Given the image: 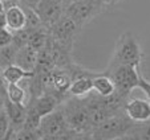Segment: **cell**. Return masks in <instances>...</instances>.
<instances>
[{
  "label": "cell",
  "mask_w": 150,
  "mask_h": 140,
  "mask_svg": "<svg viewBox=\"0 0 150 140\" xmlns=\"http://www.w3.org/2000/svg\"><path fill=\"white\" fill-rule=\"evenodd\" d=\"M69 128L77 135L79 139H89L92 131L89 108L84 98L67 97L60 104Z\"/></svg>",
  "instance_id": "6da1fadb"
},
{
  "label": "cell",
  "mask_w": 150,
  "mask_h": 140,
  "mask_svg": "<svg viewBox=\"0 0 150 140\" xmlns=\"http://www.w3.org/2000/svg\"><path fill=\"white\" fill-rule=\"evenodd\" d=\"M142 58H144V52L141 49L138 37L133 32H124L116 42L108 67L130 65L139 69Z\"/></svg>",
  "instance_id": "7a4b0ae2"
},
{
  "label": "cell",
  "mask_w": 150,
  "mask_h": 140,
  "mask_svg": "<svg viewBox=\"0 0 150 140\" xmlns=\"http://www.w3.org/2000/svg\"><path fill=\"white\" fill-rule=\"evenodd\" d=\"M136 123L126 116L125 111L110 115L104 122L93 127L89 139L98 140H113V139H127Z\"/></svg>",
  "instance_id": "3957f363"
},
{
  "label": "cell",
  "mask_w": 150,
  "mask_h": 140,
  "mask_svg": "<svg viewBox=\"0 0 150 140\" xmlns=\"http://www.w3.org/2000/svg\"><path fill=\"white\" fill-rule=\"evenodd\" d=\"M41 139L44 140H62V139H79L77 135L69 128L65 120L61 107H57L52 112L41 118L39 127Z\"/></svg>",
  "instance_id": "277c9868"
},
{
  "label": "cell",
  "mask_w": 150,
  "mask_h": 140,
  "mask_svg": "<svg viewBox=\"0 0 150 140\" xmlns=\"http://www.w3.org/2000/svg\"><path fill=\"white\" fill-rule=\"evenodd\" d=\"M106 9L108 6L102 0H77L64 8V13L71 17L79 27L84 28Z\"/></svg>",
  "instance_id": "5b68a950"
},
{
  "label": "cell",
  "mask_w": 150,
  "mask_h": 140,
  "mask_svg": "<svg viewBox=\"0 0 150 140\" xmlns=\"http://www.w3.org/2000/svg\"><path fill=\"white\" fill-rule=\"evenodd\" d=\"M105 73L112 78L116 91L125 97H130L132 91L138 89V81L141 73L139 69L130 65H120L114 67H106Z\"/></svg>",
  "instance_id": "8992f818"
},
{
  "label": "cell",
  "mask_w": 150,
  "mask_h": 140,
  "mask_svg": "<svg viewBox=\"0 0 150 140\" xmlns=\"http://www.w3.org/2000/svg\"><path fill=\"white\" fill-rule=\"evenodd\" d=\"M81 29V27H79L71 17L64 13L56 22H53L48 28V33L49 37L54 40L57 44L73 52L74 42H76Z\"/></svg>",
  "instance_id": "52a82bcc"
},
{
  "label": "cell",
  "mask_w": 150,
  "mask_h": 140,
  "mask_svg": "<svg viewBox=\"0 0 150 140\" xmlns=\"http://www.w3.org/2000/svg\"><path fill=\"white\" fill-rule=\"evenodd\" d=\"M35 9L47 29L64 15L62 0H40Z\"/></svg>",
  "instance_id": "ba28073f"
},
{
  "label": "cell",
  "mask_w": 150,
  "mask_h": 140,
  "mask_svg": "<svg viewBox=\"0 0 150 140\" xmlns=\"http://www.w3.org/2000/svg\"><path fill=\"white\" fill-rule=\"evenodd\" d=\"M4 110H6L9 119V130L6 139H15L16 134L24 126V120H25V115H27V106L13 103V102L6 99Z\"/></svg>",
  "instance_id": "9c48e42d"
},
{
  "label": "cell",
  "mask_w": 150,
  "mask_h": 140,
  "mask_svg": "<svg viewBox=\"0 0 150 140\" xmlns=\"http://www.w3.org/2000/svg\"><path fill=\"white\" fill-rule=\"evenodd\" d=\"M126 116L134 123H144L150 119V102L146 99H127L124 106Z\"/></svg>",
  "instance_id": "30bf717a"
},
{
  "label": "cell",
  "mask_w": 150,
  "mask_h": 140,
  "mask_svg": "<svg viewBox=\"0 0 150 140\" xmlns=\"http://www.w3.org/2000/svg\"><path fill=\"white\" fill-rule=\"evenodd\" d=\"M62 101H64V99L60 98L56 94H53V92L45 91V92H42L40 97H37V98L31 99L28 103L33 106V108L39 112V115L42 118V116H45L47 114H49V112H52L53 110H56L57 107L62 103Z\"/></svg>",
  "instance_id": "8fae6325"
},
{
  "label": "cell",
  "mask_w": 150,
  "mask_h": 140,
  "mask_svg": "<svg viewBox=\"0 0 150 140\" xmlns=\"http://www.w3.org/2000/svg\"><path fill=\"white\" fill-rule=\"evenodd\" d=\"M6 19H7V28L11 32H16L25 28V22H27L25 12H24V8L20 4L6 8Z\"/></svg>",
  "instance_id": "7c38bea8"
},
{
  "label": "cell",
  "mask_w": 150,
  "mask_h": 140,
  "mask_svg": "<svg viewBox=\"0 0 150 140\" xmlns=\"http://www.w3.org/2000/svg\"><path fill=\"white\" fill-rule=\"evenodd\" d=\"M93 77L94 76H82V77L74 78L68 89V95L77 97V98H84L88 94H91L93 91V81H92Z\"/></svg>",
  "instance_id": "4fadbf2b"
},
{
  "label": "cell",
  "mask_w": 150,
  "mask_h": 140,
  "mask_svg": "<svg viewBox=\"0 0 150 140\" xmlns=\"http://www.w3.org/2000/svg\"><path fill=\"white\" fill-rule=\"evenodd\" d=\"M36 62H37V52L35 49H32L28 45H25L23 48H19L16 54V60H15V64L17 66H20L25 71H31L32 73L35 67H36Z\"/></svg>",
  "instance_id": "5bb4252c"
},
{
  "label": "cell",
  "mask_w": 150,
  "mask_h": 140,
  "mask_svg": "<svg viewBox=\"0 0 150 140\" xmlns=\"http://www.w3.org/2000/svg\"><path fill=\"white\" fill-rule=\"evenodd\" d=\"M93 90L96 94L101 97H108L116 91V86H114L112 78L104 71H100L98 74L93 77Z\"/></svg>",
  "instance_id": "9a60e30c"
},
{
  "label": "cell",
  "mask_w": 150,
  "mask_h": 140,
  "mask_svg": "<svg viewBox=\"0 0 150 140\" xmlns=\"http://www.w3.org/2000/svg\"><path fill=\"white\" fill-rule=\"evenodd\" d=\"M6 94L7 99L13 102V103L27 106L29 102L28 91L20 83H6Z\"/></svg>",
  "instance_id": "2e32d148"
},
{
  "label": "cell",
  "mask_w": 150,
  "mask_h": 140,
  "mask_svg": "<svg viewBox=\"0 0 150 140\" xmlns=\"http://www.w3.org/2000/svg\"><path fill=\"white\" fill-rule=\"evenodd\" d=\"M33 73V71H32ZM31 71H25L16 64L9 65L8 67L3 69V79L6 83H21L24 79L32 76Z\"/></svg>",
  "instance_id": "e0dca14e"
},
{
  "label": "cell",
  "mask_w": 150,
  "mask_h": 140,
  "mask_svg": "<svg viewBox=\"0 0 150 140\" xmlns=\"http://www.w3.org/2000/svg\"><path fill=\"white\" fill-rule=\"evenodd\" d=\"M49 34L47 28H37L31 32V36L28 40V46L35 49L36 52L41 50L42 48H45L47 42H48Z\"/></svg>",
  "instance_id": "ac0fdd59"
},
{
  "label": "cell",
  "mask_w": 150,
  "mask_h": 140,
  "mask_svg": "<svg viewBox=\"0 0 150 140\" xmlns=\"http://www.w3.org/2000/svg\"><path fill=\"white\" fill-rule=\"evenodd\" d=\"M17 50H19V48L12 42L9 45H6L3 48H0V67L1 69H6L9 65L15 64Z\"/></svg>",
  "instance_id": "d6986e66"
},
{
  "label": "cell",
  "mask_w": 150,
  "mask_h": 140,
  "mask_svg": "<svg viewBox=\"0 0 150 140\" xmlns=\"http://www.w3.org/2000/svg\"><path fill=\"white\" fill-rule=\"evenodd\" d=\"M41 123V116L39 115V112L33 108L32 104H27V115L25 120H24L23 130H29V131H37Z\"/></svg>",
  "instance_id": "ffe728a7"
},
{
  "label": "cell",
  "mask_w": 150,
  "mask_h": 140,
  "mask_svg": "<svg viewBox=\"0 0 150 140\" xmlns=\"http://www.w3.org/2000/svg\"><path fill=\"white\" fill-rule=\"evenodd\" d=\"M127 139H142L150 140V119L144 123H136Z\"/></svg>",
  "instance_id": "44dd1931"
},
{
  "label": "cell",
  "mask_w": 150,
  "mask_h": 140,
  "mask_svg": "<svg viewBox=\"0 0 150 140\" xmlns=\"http://www.w3.org/2000/svg\"><path fill=\"white\" fill-rule=\"evenodd\" d=\"M33 29H28V28H23L20 31H16V32H12V44H15L17 48H23L25 45H28V40H29V36H31V32Z\"/></svg>",
  "instance_id": "7402d4cb"
},
{
  "label": "cell",
  "mask_w": 150,
  "mask_h": 140,
  "mask_svg": "<svg viewBox=\"0 0 150 140\" xmlns=\"http://www.w3.org/2000/svg\"><path fill=\"white\" fill-rule=\"evenodd\" d=\"M9 130V119L6 110H0V140L6 139Z\"/></svg>",
  "instance_id": "603a6c76"
},
{
  "label": "cell",
  "mask_w": 150,
  "mask_h": 140,
  "mask_svg": "<svg viewBox=\"0 0 150 140\" xmlns=\"http://www.w3.org/2000/svg\"><path fill=\"white\" fill-rule=\"evenodd\" d=\"M12 38H13V36H12V32L9 29H0V48L9 45L12 42Z\"/></svg>",
  "instance_id": "cb8c5ba5"
},
{
  "label": "cell",
  "mask_w": 150,
  "mask_h": 140,
  "mask_svg": "<svg viewBox=\"0 0 150 140\" xmlns=\"http://www.w3.org/2000/svg\"><path fill=\"white\" fill-rule=\"evenodd\" d=\"M138 89H141L142 91L145 92V95L147 97V101L150 102V81H147L142 74H141L139 81H138Z\"/></svg>",
  "instance_id": "d4e9b609"
},
{
  "label": "cell",
  "mask_w": 150,
  "mask_h": 140,
  "mask_svg": "<svg viewBox=\"0 0 150 140\" xmlns=\"http://www.w3.org/2000/svg\"><path fill=\"white\" fill-rule=\"evenodd\" d=\"M7 99L6 94V83H0V110L4 108V103Z\"/></svg>",
  "instance_id": "484cf974"
},
{
  "label": "cell",
  "mask_w": 150,
  "mask_h": 140,
  "mask_svg": "<svg viewBox=\"0 0 150 140\" xmlns=\"http://www.w3.org/2000/svg\"><path fill=\"white\" fill-rule=\"evenodd\" d=\"M39 1L40 0H20V4L25 7H31V8H36Z\"/></svg>",
  "instance_id": "4316f807"
},
{
  "label": "cell",
  "mask_w": 150,
  "mask_h": 140,
  "mask_svg": "<svg viewBox=\"0 0 150 140\" xmlns=\"http://www.w3.org/2000/svg\"><path fill=\"white\" fill-rule=\"evenodd\" d=\"M7 28V19H6V11L0 13V29ZM8 29V28H7Z\"/></svg>",
  "instance_id": "83f0119b"
},
{
  "label": "cell",
  "mask_w": 150,
  "mask_h": 140,
  "mask_svg": "<svg viewBox=\"0 0 150 140\" xmlns=\"http://www.w3.org/2000/svg\"><path fill=\"white\" fill-rule=\"evenodd\" d=\"M4 3V7L6 8H8V7H12V6H17V4H20V0H1Z\"/></svg>",
  "instance_id": "f1b7e54d"
},
{
  "label": "cell",
  "mask_w": 150,
  "mask_h": 140,
  "mask_svg": "<svg viewBox=\"0 0 150 140\" xmlns=\"http://www.w3.org/2000/svg\"><path fill=\"white\" fill-rule=\"evenodd\" d=\"M106 6H108V8H112V7L117 6V4H120L122 1V0H102Z\"/></svg>",
  "instance_id": "f546056e"
},
{
  "label": "cell",
  "mask_w": 150,
  "mask_h": 140,
  "mask_svg": "<svg viewBox=\"0 0 150 140\" xmlns=\"http://www.w3.org/2000/svg\"><path fill=\"white\" fill-rule=\"evenodd\" d=\"M74 1H77V0H62V4H64V8H65V7H68L69 4L74 3Z\"/></svg>",
  "instance_id": "4dcf8cb0"
},
{
  "label": "cell",
  "mask_w": 150,
  "mask_h": 140,
  "mask_svg": "<svg viewBox=\"0 0 150 140\" xmlns=\"http://www.w3.org/2000/svg\"><path fill=\"white\" fill-rule=\"evenodd\" d=\"M0 83H6L3 79V69H1V67H0Z\"/></svg>",
  "instance_id": "1f68e13d"
},
{
  "label": "cell",
  "mask_w": 150,
  "mask_h": 140,
  "mask_svg": "<svg viewBox=\"0 0 150 140\" xmlns=\"http://www.w3.org/2000/svg\"><path fill=\"white\" fill-rule=\"evenodd\" d=\"M4 11H6V7H4V3H3V1L0 0V13H1V12H4Z\"/></svg>",
  "instance_id": "d6a6232c"
}]
</instances>
